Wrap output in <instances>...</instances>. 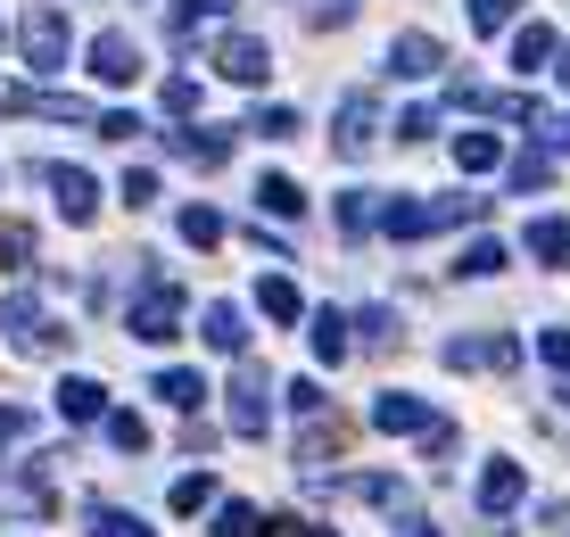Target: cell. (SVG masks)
I'll return each instance as SVG.
<instances>
[{
    "instance_id": "obj_1",
    "label": "cell",
    "mask_w": 570,
    "mask_h": 537,
    "mask_svg": "<svg viewBox=\"0 0 570 537\" xmlns=\"http://www.w3.org/2000/svg\"><path fill=\"white\" fill-rule=\"evenodd\" d=\"M488 215V199H414V190H405V199H388L381 207V232L388 241H422V232H446V223H479Z\"/></svg>"
},
{
    "instance_id": "obj_2",
    "label": "cell",
    "mask_w": 570,
    "mask_h": 537,
    "mask_svg": "<svg viewBox=\"0 0 570 537\" xmlns=\"http://www.w3.org/2000/svg\"><path fill=\"white\" fill-rule=\"evenodd\" d=\"M0 331L18 339L25 355H58V348H67V331L42 315V297H34V290H9V297H0Z\"/></svg>"
},
{
    "instance_id": "obj_3",
    "label": "cell",
    "mask_w": 570,
    "mask_h": 537,
    "mask_svg": "<svg viewBox=\"0 0 570 537\" xmlns=\"http://www.w3.org/2000/svg\"><path fill=\"white\" fill-rule=\"evenodd\" d=\"M18 42H25V67L34 74H67V9H25V25H18Z\"/></svg>"
},
{
    "instance_id": "obj_4",
    "label": "cell",
    "mask_w": 570,
    "mask_h": 537,
    "mask_svg": "<svg viewBox=\"0 0 570 537\" xmlns=\"http://www.w3.org/2000/svg\"><path fill=\"white\" fill-rule=\"evenodd\" d=\"M174 331H183V290L149 273V281H141V306H132V339H149V348H166Z\"/></svg>"
},
{
    "instance_id": "obj_5",
    "label": "cell",
    "mask_w": 570,
    "mask_h": 537,
    "mask_svg": "<svg viewBox=\"0 0 570 537\" xmlns=\"http://www.w3.org/2000/svg\"><path fill=\"white\" fill-rule=\"evenodd\" d=\"M372 141H381V108H372V92L339 100V125H331V149H339V157H372Z\"/></svg>"
},
{
    "instance_id": "obj_6",
    "label": "cell",
    "mask_w": 570,
    "mask_h": 537,
    "mask_svg": "<svg viewBox=\"0 0 570 537\" xmlns=\"http://www.w3.org/2000/svg\"><path fill=\"white\" fill-rule=\"evenodd\" d=\"M216 74L223 83H265V74H274V50H265L257 34H223L216 42Z\"/></svg>"
},
{
    "instance_id": "obj_7",
    "label": "cell",
    "mask_w": 570,
    "mask_h": 537,
    "mask_svg": "<svg viewBox=\"0 0 570 537\" xmlns=\"http://www.w3.org/2000/svg\"><path fill=\"white\" fill-rule=\"evenodd\" d=\"M274 422V389H265V372H240L232 381V439H265Z\"/></svg>"
},
{
    "instance_id": "obj_8",
    "label": "cell",
    "mask_w": 570,
    "mask_h": 537,
    "mask_svg": "<svg viewBox=\"0 0 570 537\" xmlns=\"http://www.w3.org/2000/svg\"><path fill=\"white\" fill-rule=\"evenodd\" d=\"M92 74L100 83H132V74H141V42H132L125 25H108V34L92 42Z\"/></svg>"
},
{
    "instance_id": "obj_9",
    "label": "cell",
    "mask_w": 570,
    "mask_h": 537,
    "mask_svg": "<svg viewBox=\"0 0 570 537\" xmlns=\"http://www.w3.org/2000/svg\"><path fill=\"white\" fill-rule=\"evenodd\" d=\"M50 199H58V215H67V223H92L100 215V183L83 166H50Z\"/></svg>"
},
{
    "instance_id": "obj_10",
    "label": "cell",
    "mask_w": 570,
    "mask_h": 537,
    "mask_svg": "<svg viewBox=\"0 0 570 537\" xmlns=\"http://www.w3.org/2000/svg\"><path fill=\"white\" fill-rule=\"evenodd\" d=\"M439 34H397L388 42V74H405V83H422V74H439Z\"/></svg>"
},
{
    "instance_id": "obj_11",
    "label": "cell",
    "mask_w": 570,
    "mask_h": 537,
    "mask_svg": "<svg viewBox=\"0 0 570 537\" xmlns=\"http://www.w3.org/2000/svg\"><path fill=\"white\" fill-rule=\"evenodd\" d=\"M174 157H183V166H199V174H223L232 166V132H174Z\"/></svg>"
},
{
    "instance_id": "obj_12",
    "label": "cell",
    "mask_w": 570,
    "mask_h": 537,
    "mask_svg": "<svg viewBox=\"0 0 570 537\" xmlns=\"http://www.w3.org/2000/svg\"><path fill=\"white\" fill-rule=\"evenodd\" d=\"M521 497H530V471L521 464H488L479 471V513H513Z\"/></svg>"
},
{
    "instance_id": "obj_13",
    "label": "cell",
    "mask_w": 570,
    "mask_h": 537,
    "mask_svg": "<svg viewBox=\"0 0 570 537\" xmlns=\"http://www.w3.org/2000/svg\"><path fill=\"white\" fill-rule=\"evenodd\" d=\"M223 17H232V0H174L166 34H174V42H183V50H190V42H199L207 25H223Z\"/></svg>"
},
{
    "instance_id": "obj_14",
    "label": "cell",
    "mask_w": 570,
    "mask_h": 537,
    "mask_svg": "<svg viewBox=\"0 0 570 537\" xmlns=\"http://www.w3.org/2000/svg\"><path fill=\"white\" fill-rule=\"evenodd\" d=\"M372 422H381L388 439H405V430H439V422H430V406H422V397H405V389H388L381 406H372Z\"/></svg>"
},
{
    "instance_id": "obj_15",
    "label": "cell",
    "mask_w": 570,
    "mask_h": 537,
    "mask_svg": "<svg viewBox=\"0 0 570 537\" xmlns=\"http://www.w3.org/2000/svg\"><path fill=\"white\" fill-rule=\"evenodd\" d=\"M199 339H207L216 355H240V348H248V323H240V306H223V297H216V306L199 315Z\"/></svg>"
},
{
    "instance_id": "obj_16",
    "label": "cell",
    "mask_w": 570,
    "mask_h": 537,
    "mask_svg": "<svg viewBox=\"0 0 570 537\" xmlns=\"http://www.w3.org/2000/svg\"><path fill=\"white\" fill-rule=\"evenodd\" d=\"M58 413H67V422H108V389L74 372V381H58Z\"/></svg>"
},
{
    "instance_id": "obj_17",
    "label": "cell",
    "mask_w": 570,
    "mask_h": 537,
    "mask_svg": "<svg viewBox=\"0 0 570 537\" xmlns=\"http://www.w3.org/2000/svg\"><path fill=\"white\" fill-rule=\"evenodd\" d=\"M455 166L463 174H497L504 166V141H497V132H455Z\"/></svg>"
},
{
    "instance_id": "obj_18",
    "label": "cell",
    "mask_w": 570,
    "mask_h": 537,
    "mask_svg": "<svg viewBox=\"0 0 570 537\" xmlns=\"http://www.w3.org/2000/svg\"><path fill=\"white\" fill-rule=\"evenodd\" d=\"M339 446H348V422H314L306 439H298V471H323Z\"/></svg>"
},
{
    "instance_id": "obj_19",
    "label": "cell",
    "mask_w": 570,
    "mask_h": 537,
    "mask_svg": "<svg viewBox=\"0 0 570 537\" xmlns=\"http://www.w3.org/2000/svg\"><path fill=\"white\" fill-rule=\"evenodd\" d=\"M530 257L537 265H570V223L562 215H537L530 223Z\"/></svg>"
},
{
    "instance_id": "obj_20",
    "label": "cell",
    "mask_w": 570,
    "mask_h": 537,
    "mask_svg": "<svg viewBox=\"0 0 570 537\" xmlns=\"http://www.w3.org/2000/svg\"><path fill=\"white\" fill-rule=\"evenodd\" d=\"M257 207H265V215H281V223H290V215H306V190H298L290 174H265V183H257Z\"/></svg>"
},
{
    "instance_id": "obj_21",
    "label": "cell",
    "mask_w": 570,
    "mask_h": 537,
    "mask_svg": "<svg viewBox=\"0 0 570 537\" xmlns=\"http://www.w3.org/2000/svg\"><path fill=\"white\" fill-rule=\"evenodd\" d=\"M546 58H562V42H554V25H521V34H513V67L530 74V67H546Z\"/></svg>"
},
{
    "instance_id": "obj_22",
    "label": "cell",
    "mask_w": 570,
    "mask_h": 537,
    "mask_svg": "<svg viewBox=\"0 0 570 537\" xmlns=\"http://www.w3.org/2000/svg\"><path fill=\"white\" fill-rule=\"evenodd\" d=\"M356 323L348 315H314V355H323V364H348V348H356Z\"/></svg>"
},
{
    "instance_id": "obj_23",
    "label": "cell",
    "mask_w": 570,
    "mask_h": 537,
    "mask_svg": "<svg viewBox=\"0 0 570 537\" xmlns=\"http://www.w3.org/2000/svg\"><path fill=\"white\" fill-rule=\"evenodd\" d=\"M372 223H381V207H372V190H339V232H348V241H364Z\"/></svg>"
},
{
    "instance_id": "obj_24",
    "label": "cell",
    "mask_w": 570,
    "mask_h": 537,
    "mask_svg": "<svg viewBox=\"0 0 570 537\" xmlns=\"http://www.w3.org/2000/svg\"><path fill=\"white\" fill-rule=\"evenodd\" d=\"M158 397H166V406H199V397H207V381H199V372H183V364H174V372H158Z\"/></svg>"
},
{
    "instance_id": "obj_25",
    "label": "cell",
    "mask_w": 570,
    "mask_h": 537,
    "mask_svg": "<svg viewBox=\"0 0 570 537\" xmlns=\"http://www.w3.org/2000/svg\"><path fill=\"white\" fill-rule=\"evenodd\" d=\"M554 183V149H521L513 157V190H546Z\"/></svg>"
},
{
    "instance_id": "obj_26",
    "label": "cell",
    "mask_w": 570,
    "mask_h": 537,
    "mask_svg": "<svg viewBox=\"0 0 570 537\" xmlns=\"http://www.w3.org/2000/svg\"><path fill=\"white\" fill-rule=\"evenodd\" d=\"M183 241L190 248H216L223 241V215H216V207H183Z\"/></svg>"
},
{
    "instance_id": "obj_27",
    "label": "cell",
    "mask_w": 570,
    "mask_h": 537,
    "mask_svg": "<svg viewBox=\"0 0 570 537\" xmlns=\"http://www.w3.org/2000/svg\"><path fill=\"white\" fill-rule=\"evenodd\" d=\"M455 273H472V281H497V273H504V248H497V241H472Z\"/></svg>"
},
{
    "instance_id": "obj_28",
    "label": "cell",
    "mask_w": 570,
    "mask_h": 537,
    "mask_svg": "<svg viewBox=\"0 0 570 537\" xmlns=\"http://www.w3.org/2000/svg\"><path fill=\"white\" fill-rule=\"evenodd\" d=\"M257 306H265V315H274V323H298V290H290V281H257Z\"/></svg>"
},
{
    "instance_id": "obj_29",
    "label": "cell",
    "mask_w": 570,
    "mask_h": 537,
    "mask_svg": "<svg viewBox=\"0 0 570 537\" xmlns=\"http://www.w3.org/2000/svg\"><path fill=\"white\" fill-rule=\"evenodd\" d=\"M92 537H158V529L132 521V513H116V504H100V513H92Z\"/></svg>"
},
{
    "instance_id": "obj_30",
    "label": "cell",
    "mask_w": 570,
    "mask_h": 537,
    "mask_svg": "<svg viewBox=\"0 0 570 537\" xmlns=\"http://www.w3.org/2000/svg\"><path fill=\"white\" fill-rule=\"evenodd\" d=\"M174 513H199V504H216V480H207V471H190V480H174Z\"/></svg>"
},
{
    "instance_id": "obj_31",
    "label": "cell",
    "mask_w": 570,
    "mask_h": 537,
    "mask_svg": "<svg viewBox=\"0 0 570 537\" xmlns=\"http://www.w3.org/2000/svg\"><path fill=\"white\" fill-rule=\"evenodd\" d=\"M521 0H472V34H504Z\"/></svg>"
},
{
    "instance_id": "obj_32",
    "label": "cell",
    "mask_w": 570,
    "mask_h": 537,
    "mask_svg": "<svg viewBox=\"0 0 570 537\" xmlns=\"http://www.w3.org/2000/svg\"><path fill=\"white\" fill-rule=\"evenodd\" d=\"M216 537H257V504H223V513H216Z\"/></svg>"
},
{
    "instance_id": "obj_33",
    "label": "cell",
    "mask_w": 570,
    "mask_h": 537,
    "mask_svg": "<svg viewBox=\"0 0 570 537\" xmlns=\"http://www.w3.org/2000/svg\"><path fill=\"white\" fill-rule=\"evenodd\" d=\"M356 331H364V348H388V339H397V315H388V306H364Z\"/></svg>"
},
{
    "instance_id": "obj_34",
    "label": "cell",
    "mask_w": 570,
    "mask_h": 537,
    "mask_svg": "<svg viewBox=\"0 0 570 537\" xmlns=\"http://www.w3.org/2000/svg\"><path fill=\"white\" fill-rule=\"evenodd\" d=\"M108 439L125 446V455H141V446H149V422H141V413H108Z\"/></svg>"
},
{
    "instance_id": "obj_35",
    "label": "cell",
    "mask_w": 570,
    "mask_h": 537,
    "mask_svg": "<svg viewBox=\"0 0 570 537\" xmlns=\"http://www.w3.org/2000/svg\"><path fill=\"white\" fill-rule=\"evenodd\" d=\"M248 132H265V141H290V132H298V108H257V116H248Z\"/></svg>"
},
{
    "instance_id": "obj_36",
    "label": "cell",
    "mask_w": 570,
    "mask_h": 537,
    "mask_svg": "<svg viewBox=\"0 0 570 537\" xmlns=\"http://www.w3.org/2000/svg\"><path fill=\"white\" fill-rule=\"evenodd\" d=\"M348 17H356V0H314V9H306L314 34H331V25H348Z\"/></svg>"
},
{
    "instance_id": "obj_37",
    "label": "cell",
    "mask_w": 570,
    "mask_h": 537,
    "mask_svg": "<svg viewBox=\"0 0 570 537\" xmlns=\"http://www.w3.org/2000/svg\"><path fill=\"white\" fill-rule=\"evenodd\" d=\"M166 116H199V83H190V74L166 83Z\"/></svg>"
},
{
    "instance_id": "obj_38",
    "label": "cell",
    "mask_w": 570,
    "mask_h": 537,
    "mask_svg": "<svg viewBox=\"0 0 570 537\" xmlns=\"http://www.w3.org/2000/svg\"><path fill=\"white\" fill-rule=\"evenodd\" d=\"M116 199H125V207H149V199H158V174H149V166H132V174H125V190H116Z\"/></svg>"
},
{
    "instance_id": "obj_39",
    "label": "cell",
    "mask_w": 570,
    "mask_h": 537,
    "mask_svg": "<svg viewBox=\"0 0 570 537\" xmlns=\"http://www.w3.org/2000/svg\"><path fill=\"white\" fill-rule=\"evenodd\" d=\"M257 537H331V529H314V521H298V513H274Z\"/></svg>"
},
{
    "instance_id": "obj_40",
    "label": "cell",
    "mask_w": 570,
    "mask_h": 537,
    "mask_svg": "<svg viewBox=\"0 0 570 537\" xmlns=\"http://www.w3.org/2000/svg\"><path fill=\"white\" fill-rule=\"evenodd\" d=\"M25 430H34V413H25V406H0V455H9Z\"/></svg>"
},
{
    "instance_id": "obj_41",
    "label": "cell",
    "mask_w": 570,
    "mask_h": 537,
    "mask_svg": "<svg viewBox=\"0 0 570 537\" xmlns=\"http://www.w3.org/2000/svg\"><path fill=\"white\" fill-rule=\"evenodd\" d=\"M430 132H439V116H430V108H405L397 116V141H430Z\"/></svg>"
},
{
    "instance_id": "obj_42",
    "label": "cell",
    "mask_w": 570,
    "mask_h": 537,
    "mask_svg": "<svg viewBox=\"0 0 570 537\" xmlns=\"http://www.w3.org/2000/svg\"><path fill=\"white\" fill-rule=\"evenodd\" d=\"M537 355H546L554 372H570V331H546V339H537Z\"/></svg>"
},
{
    "instance_id": "obj_43",
    "label": "cell",
    "mask_w": 570,
    "mask_h": 537,
    "mask_svg": "<svg viewBox=\"0 0 570 537\" xmlns=\"http://www.w3.org/2000/svg\"><path fill=\"white\" fill-rule=\"evenodd\" d=\"M388 537H439V529H430V521H405V529H388Z\"/></svg>"
},
{
    "instance_id": "obj_44",
    "label": "cell",
    "mask_w": 570,
    "mask_h": 537,
    "mask_svg": "<svg viewBox=\"0 0 570 537\" xmlns=\"http://www.w3.org/2000/svg\"><path fill=\"white\" fill-rule=\"evenodd\" d=\"M554 74H562V83H570V42H562V67H554Z\"/></svg>"
}]
</instances>
